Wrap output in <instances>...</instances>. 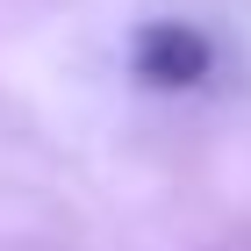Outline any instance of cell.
<instances>
[{"label":"cell","mask_w":251,"mask_h":251,"mask_svg":"<svg viewBox=\"0 0 251 251\" xmlns=\"http://www.w3.org/2000/svg\"><path fill=\"white\" fill-rule=\"evenodd\" d=\"M208 65H215V50L194 22H151L136 36V79H151V86H201Z\"/></svg>","instance_id":"6da1fadb"}]
</instances>
